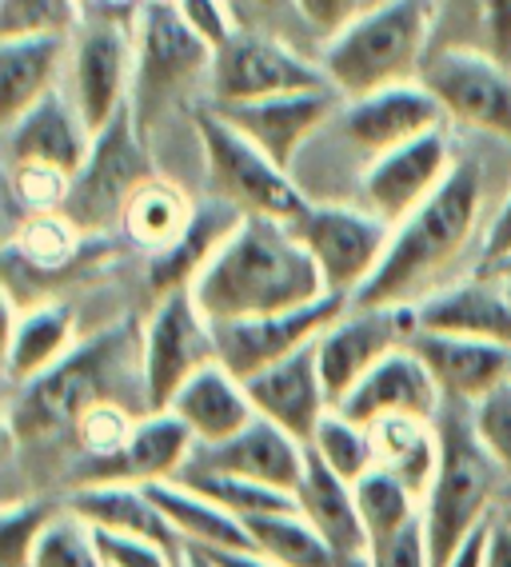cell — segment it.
Wrapping results in <instances>:
<instances>
[{
    "mask_svg": "<svg viewBox=\"0 0 511 567\" xmlns=\"http://www.w3.org/2000/svg\"><path fill=\"white\" fill-rule=\"evenodd\" d=\"M296 507L340 556V567H372V539L359 516L356 484L336 476L312 447H307L304 480L296 487Z\"/></svg>",
    "mask_w": 511,
    "mask_h": 567,
    "instance_id": "obj_23",
    "label": "cell"
},
{
    "mask_svg": "<svg viewBox=\"0 0 511 567\" xmlns=\"http://www.w3.org/2000/svg\"><path fill=\"white\" fill-rule=\"evenodd\" d=\"M69 37H17L0 41V121L12 124L17 116L44 101L56 89Z\"/></svg>",
    "mask_w": 511,
    "mask_h": 567,
    "instance_id": "obj_30",
    "label": "cell"
},
{
    "mask_svg": "<svg viewBox=\"0 0 511 567\" xmlns=\"http://www.w3.org/2000/svg\"><path fill=\"white\" fill-rule=\"evenodd\" d=\"M81 4H84V9H88V0H81Z\"/></svg>",
    "mask_w": 511,
    "mask_h": 567,
    "instance_id": "obj_55",
    "label": "cell"
},
{
    "mask_svg": "<svg viewBox=\"0 0 511 567\" xmlns=\"http://www.w3.org/2000/svg\"><path fill=\"white\" fill-rule=\"evenodd\" d=\"M255 4H277V0H255Z\"/></svg>",
    "mask_w": 511,
    "mask_h": 567,
    "instance_id": "obj_54",
    "label": "cell"
},
{
    "mask_svg": "<svg viewBox=\"0 0 511 567\" xmlns=\"http://www.w3.org/2000/svg\"><path fill=\"white\" fill-rule=\"evenodd\" d=\"M252 547L277 567H340V556L327 547V539L296 512L244 519Z\"/></svg>",
    "mask_w": 511,
    "mask_h": 567,
    "instance_id": "obj_36",
    "label": "cell"
},
{
    "mask_svg": "<svg viewBox=\"0 0 511 567\" xmlns=\"http://www.w3.org/2000/svg\"><path fill=\"white\" fill-rule=\"evenodd\" d=\"M431 49H480L511 64V0H440Z\"/></svg>",
    "mask_w": 511,
    "mask_h": 567,
    "instance_id": "obj_35",
    "label": "cell"
},
{
    "mask_svg": "<svg viewBox=\"0 0 511 567\" xmlns=\"http://www.w3.org/2000/svg\"><path fill=\"white\" fill-rule=\"evenodd\" d=\"M300 240L320 264L327 292L356 300L359 288L384 264L396 224L376 216L372 208H344V204H312L296 220Z\"/></svg>",
    "mask_w": 511,
    "mask_h": 567,
    "instance_id": "obj_10",
    "label": "cell"
},
{
    "mask_svg": "<svg viewBox=\"0 0 511 567\" xmlns=\"http://www.w3.org/2000/svg\"><path fill=\"white\" fill-rule=\"evenodd\" d=\"M140 344L144 364V395H148V412L173 404V395L192 380L200 368L216 364V328L200 305H196L192 288H176L164 292L156 312L148 316Z\"/></svg>",
    "mask_w": 511,
    "mask_h": 567,
    "instance_id": "obj_9",
    "label": "cell"
},
{
    "mask_svg": "<svg viewBox=\"0 0 511 567\" xmlns=\"http://www.w3.org/2000/svg\"><path fill=\"white\" fill-rule=\"evenodd\" d=\"M81 24V0H0V41H17V37H72Z\"/></svg>",
    "mask_w": 511,
    "mask_h": 567,
    "instance_id": "obj_41",
    "label": "cell"
},
{
    "mask_svg": "<svg viewBox=\"0 0 511 567\" xmlns=\"http://www.w3.org/2000/svg\"><path fill=\"white\" fill-rule=\"evenodd\" d=\"M471 427L511 484V380H503L500 388H491L471 404Z\"/></svg>",
    "mask_w": 511,
    "mask_h": 567,
    "instance_id": "obj_43",
    "label": "cell"
},
{
    "mask_svg": "<svg viewBox=\"0 0 511 567\" xmlns=\"http://www.w3.org/2000/svg\"><path fill=\"white\" fill-rule=\"evenodd\" d=\"M196 447V436L173 408L144 412L133 424V436L121 447V456L108 464H96V472L84 476V484L96 480H128V484H156V480L180 476Z\"/></svg>",
    "mask_w": 511,
    "mask_h": 567,
    "instance_id": "obj_26",
    "label": "cell"
},
{
    "mask_svg": "<svg viewBox=\"0 0 511 567\" xmlns=\"http://www.w3.org/2000/svg\"><path fill=\"white\" fill-rule=\"evenodd\" d=\"M144 336L133 324H121L113 332L96 336L93 344L72 348L61 364H52L44 375L17 388L12 400V432L21 436H56L76 432L81 415L104 400H121V388L128 372H144L140 364Z\"/></svg>",
    "mask_w": 511,
    "mask_h": 567,
    "instance_id": "obj_5",
    "label": "cell"
},
{
    "mask_svg": "<svg viewBox=\"0 0 511 567\" xmlns=\"http://www.w3.org/2000/svg\"><path fill=\"white\" fill-rule=\"evenodd\" d=\"M93 532L104 567H176V559H180L176 551L156 544V539L121 536V532H104V527H93Z\"/></svg>",
    "mask_w": 511,
    "mask_h": 567,
    "instance_id": "obj_46",
    "label": "cell"
},
{
    "mask_svg": "<svg viewBox=\"0 0 511 567\" xmlns=\"http://www.w3.org/2000/svg\"><path fill=\"white\" fill-rule=\"evenodd\" d=\"M180 484H188L192 492L208 496L212 504H220L225 512L240 519H255V516H277V512H296V496L292 492H280V487L255 484L244 476H228V472H208V467H180Z\"/></svg>",
    "mask_w": 511,
    "mask_h": 567,
    "instance_id": "obj_37",
    "label": "cell"
},
{
    "mask_svg": "<svg viewBox=\"0 0 511 567\" xmlns=\"http://www.w3.org/2000/svg\"><path fill=\"white\" fill-rule=\"evenodd\" d=\"M136 64L128 109L148 136L156 116L173 109L200 76H212L216 49L176 12L168 0H144L136 9Z\"/></svg>",
    "mask_w": 511,
    "mask_h": 567,
    "instance_id": "obj_6",
    "label": "cell"
},
{
    "mask_svg": "<svg viewBox=\"0 0 511 567\" xmlns=\"http://www.w3.org/2000/svg\"><path fill=\"white\" fill-rule=\"evenodd\" d=\"M364 4H368V0H292V9H296L316 32H324V37L344 29Z\"/></svg>",
    "mask_w": 511,
    "mask_h": 567,
    "instance_id": "obj_50",
    "label": "cell"
},
{
    "mask_svg": "<svg viewBox=\"0 0 511 567\" xmlns=\"http://www.w3.org/2000/svg\"><path fill=\"white\" fill-rule=\"evenodd\" d=\"M352 300L327 292L324 300L304 308H288V312H268V316H244V320H220L216 328V352L228 372L240 380L264 372V368L280 364L284 355L300 352L312 340H320L332 320H336Z\"/></svg>",
    "mask_w": 511,
    "mask_h": 567,
    "instance_id": "obj_14",
    "label": "cell"
},
{
    "mask_svg": "<svg viewBox=\"0 0 511 567\" xmlns=\"http://www.w3.org/2000/svg\"><path fill=\"white\" fill-rule=\"evenodd\" d=\"M372 567H431L428 532H424V512L408 527H399L396 536L372 547Z\"/></svg>",
    "mask_w": 511,
    "mask_h": 567,
    "instance_id": "obj_47",
    "label": "cell"
},
{
    "mask_svg": "<svg viewBox=\"0 0 511 567\" xmlns=\"http://www.w3.org/2000/svg\"><path fill=\"white\" fill-rule=\"evenodd\" d=\"M173 408L196 436V444H220V440L236 436L240 427L255 420V404L248 395V384L236 372H228L220 360L188 380L180 392L173 395Z\"/></svg>",
    "mask_w": 511,
    "mask_h": 567,
    "instance_id": "obj_28",
    "label": "cell"
},
{
    "mask_svg": "<svg viewBox=\"0 0 511 567\" xmlns=\"http://www.w3.org/2000/svg\"><path fill=\"white\" fill-rule=\"evenodd\" d=\"M448 121L440 109V101L431 96L419 81L392 84V89L368 92L356 101H344L336 112V128L348 144H356L364 156H384L399 144L416 141L424 132L440 128Z\"/></svg>",
    "mask_w": 511,
    "mask_h": 567,
    "instance_id": "obj_16",
    "label": "cell"
},
{
    "mask_svg": "<svg viewBox=\"0 0 511 567\" xmlns=\"http://www.w3.org/2000/svg\"><path fill=\"white\" fill-rule=\"evenodd\" d=\"M419 84L440 101L448 121L511 144V64L480 49H431Z\"/></svg>",
    "mask_w": 511,
    "mask_h": 567,
    "instance_id": "obj_11",
    "label": "cell"
},
{
    "mask_svg": "<svg viewBox=\"0 0 511 567\" xmlns=\"http://www.w3.org/2000/svg\"><path fill=\"white\" fill-rule=\"evenodd\" d=\"M436 432H440V464L424 496V532H428L431 567H448V559L496 516V496L508 476L476 436L471 404L444 400Z\"/></svg>",
    "mask_w": 511,
    "mask_h": 567,
    "instance_id": "obj_4",
    "label": "cell"
},
{
    "mask_svg": "<svg viewBox=\"0 0 511 567\" xmlns=\"http://www.w3.org/2000/svg\"><path fill=\"white\" fill-rule=\"evenodd\" d=\"M56 516V507L44 499H24V504L4 507V532H0V559L4 567H29L32 544L44 532V524Z\"/></svg>",
    "mask_w": 511,
    "mask_h": 567,
    "instance_id": "obj_44",
    "label": "cell"
},
{
    "mask_svg": "<svg viewBox=\"0 0 511 567\" xmlns=\"http://www.w3.org/2000/svg\"><path fill=\"white\" fill-rule=\"evenodd\" d=\"M340 104H344L340 89L324 84V89L284 92V96H268V101L216 104V112H220L232 128L244 132L255 148H264L277 164L292 168L300 148H304L324 124L336 121Z\"/></svg>",
    "mask_w": 511,
    "mask_h": 567,
    "instance_id": "obj_17",
    "label": "cell"
},
{
    "mask_svg": "<svg viewBox=\"0 0 511 567\" xmlns=\"http://www.w3.org/2000/svg\"><path fill=\"white\" fill-rule=\"evenodd\" d=\"M368 427H372V444H376V467L404 480L419 499L428 496L436 464H440V432H436V420L384 415V420H376Z\"/></svg>",
    "mask_w": 511,
    "mask_h": 567,
    "instance_id": "obj_33",
    "label": "cell"
},
{
    "mask_svg": "<svg viewBox=\"0 0 511 567\" xmlns=\"http://www.w3.org/2000/svg\"><path fill=\"white\" fill-rule=\"evenodd\" d=\"M185 567H216L205 551H196V547H185Z\"/></svg>",
    "mask_w": 511,
    "mask_h": 567,
    "instance_id": "obj_53",
    "label": "cell"
},
{
    "mask_svg": "<svg viewBox=\"0 0 511 567\" xmlns=\"http://www.w3.org/2000/svg\"><path fill=\"white\" fill-rule=\"evenodd\" d=\"M483 567H511V516L508 512H496V519H491Z\"/></svg>",
    "mask_w": 511,
    "mask_h": 567,
    "instance_id": "obj_51",
    "label": "cell"
},
{
    "mask_svg": "<svg viewBox=\"0 0 511 567\" xmlns=\"http://www.w3.org/2000/svg\"><path fill=\"white\" fill-rule=\"evenodd\" d=\"M244 384L255 404V415L280 424L284 432L304 440V444L316 436L320 420L332 412V395H327L324 375H320L316 340L307 348H300V352L284 355L280 364L248 375Z\"/></svg>",
    "mask_w": 511,
    "mask_h": 567,
    "instance_id": "obj_21",
    "label": "cell"
},
{
    "mask_svg": "<svg viewBox=\"0 0 511 567\" xmlns=\"http://www.w3.org/2000/svg\"><path fill=\"white\" fill-rule=\"evenodd\" d=\"M483 216V168L456 156L440 188L408 213L392 233L384 264L352 305H419L436 280L460 260Z\"/></svg>",
    "mask_w": 511,
    "mask_h": 567,
    "instance_id": "obj_2",
    "label": "cell"
},
{
    "mask_svg": "<svg viewBox=\"0 0 511 567\" xmlns=\"http://www.w3.org/2000/svg\"><path fill=\"white\" fill-rule=\"evenodd\" d=\"M511 264V193L503 196V204L491 216L488 233H483L480 244V272L500 276L503 268Z\"/></svg>",
    "mask_w": 511,
    "mask_h": 567,
    "instance_id": "obj_49",
    "label": "cell"
},
{
    "mask_svg": "<svg viewBox=\"0 0 511 567\" xmlns=\"http://www.w3.org/2000/svg\"><path fill=\"white\" fill-rule=\"evenodd\" d=\"M491 519H496V516H491ZM491 519L480 527V532H476V536L468 539V544L460 547V551H456V556L448 559V567H483V556H488V532H491Z\"/></svg>",
    "mask_w": 511,
    "mask_h": 567,
    "instance_id": "obj_52",
    "label": "cell"
},
{
    "mask_svg": "<svg viewBox=\"0 0 511 567\" xmlns=\"http://www.w3.org/2000/svg\"><path fill=\"white\" fill-rule=\"evenodd\" d=\"M408 344L428 364L444 400H456V404H476L491 388H500L503 380H511L508 344H491V340H471V336H451V332H419V328Z\"/></svg>",
    "mask_w": 511,
    "mask_h": 567,
    "instance_id": "obj_24",
    "label": "cell"
},
{
    "mask_svg": "<svg viewBox=\"0 0 511 567\" xmlns=\"http://www.w3.org/2000/svg\"><path fill=\"white\" fill-rule=\"evenodd\" d=\"M419 332H451L511 348V288L488 272L451 288H436L416 305Z\"/></svg>",
    "mask_w": 511,
    "mask_h": 567,
    "instance_id": "obj_25",
    "label": "cell"
},
{
    "mask_svg": "<svg viewBox=\"0 0 511 567\" xmlns=\"http://www.w3.org/2000/svg\"><path fill=\"white\" fill-rule=\"evenodd\" d=\"M29 567H104L93 524L76 516L69 504L56 507V516L44 524V532L32 544Z\"/></svg>",
    "mask_w": 511,
    "mask_h": 567,
    "instance_id": "obj_40",
    "label": "cell"
},
{
    "mask_svg": "<svg viewBox=\"0 0 511 567\" xmlns=\"http://www.w3.org/2000/svg\"><path fill=\"white\" fill-rule=\"evenodd\" d=\"M368 4H372V0H368Z\"/></svg>",
    "mask_w": 511,
    "mask_h": 567,
    "instance_id": "obj_58",
    "label": "cell"
},
{
    "mask_svg": "<svg viewBox=\"0 0 511 567\" xmlns=\"http://www.w3.org/2000/svg\"><path fill=\"white\" fill-rule=\"evenodd\" d=\"M153 492L156 507H160L168 524L176 527V536L185 539V547H212V551H255L248 524L232 512H225L220 504H212L208 496L192 492L180 480H156L144 484Z\"/></svg>",
    "mask_w": 511,
    "mask_h": 567,
    "instance_id": "obj_32",
    "label": "cell"
},
{
    "mask_svg": "<svg viewBox=\"0 0 511 567\" xmlns=\"http://www.w3.org/2000/svg\"><path fill=\"white\" fill-rule=\"evenodd\" d=\"M168 4H173V0H168Z\"/></svg>",
    "mask_w": 511,
    "mask_h": 567,
    "instance_id": "obj_57",
    "label": "cell"
},
{
    "mask_svg": "<svg viewBox=\"0 0 511 567\" xmlns=\"http://www.w3.org/2000/svg\"><path fill=\"white\" fill-rule=\"evenodd\" d=\"M188 464L208 467V472H228V476H244L296 496L307 464V444L292 436V432H284L280 424H272V420H264V415H255L252 424L240 427L236 436L220 440V444H196Z\"/></svg>",
    "mask_w": 511,
    "mask_h": 567,
    "instance_id": "obj_19",
    "label": "cell"
},
{
    "mask_svg": "<svg viewBox=\"0 0 511 567\" xmlns=\"http://www.w3.org/2000/svg\"><path fill=\"white\" fill-rule=\"evenodd\" d=\"M451 164H456V153H451L448 132L440 124V128L424 132V136L399 144V148H392V153L376 156L368 164L364 204L388 224H399L440 188V181L451 173Z\"/></svg>",
    "mask_w": 511,
    "mask_h": 567,
    "instance_id": "obj_18",
    "label": "cell"
},
{
    "mask_svg": "<svg viewBox=\"0 0 511 567\" xmlns=\"http://www.w3.org/2000/svg\"><path fill=\"white\" fill-rule=\"evenodd\" d=\"M9 181H12V196L29 213H61L72 188V176L61 173V168H52V164H12Z\"/></svg>",
    "mask_w": 511,
    "mask_h": 567,
    "instance_id": "obj_45",
    "label": "cell"
},
{
    "mask_svg": "<svg viewBox=\"0 0 511 567\" xmlns=\"http://www.w3.org/2000/svg\"><path fill=\"white\" fill-rule=\"evenodd\" d=\"M72 340H76L72 308L44 305L17 312L9 305V348H4L9 384L21 388L29 380H36V375H44L52 364H61L64 355L72 352Z\"/></svg>",
    "mask_w": 511,
    "mask_h": 567,
    "instance_id": "obj_31",
    "label": "cell"
},
{
    "mask_svg": "<svg viewBox=\"0 0 511 567\" xmlns=\"http://www.w3.org/2000/svg\"><path fill=\"white\" fill-rule=\"evenodd\" d=\"M503 512H508V516H511V507H503Z\"/></svg>",
    "mask_w": 511,
    "mask_h": 567,
    "instance_id": "obj_56",
    "label": "cell"
},
{
    "mask_svg": "<svg viewBox=\"0 0 511 567\" xmlns=\"http://www.w3.org/2000/svg\"><path fill=\"white\" fill-rule=\"evenodd\" d=\"M136 41L113 17L84 21L72 32V101L88 121V128L101 132L116 112L128 104L133 92Z\"/></svg>",
    "mask_w": 511,
    "mask_h": 567,
    "instance_id": "obj_15",
    "label": "cell"
},
{
    "mask_svg": "<svg viewBox=\"0 0 511 567\" xmlns=\"http://www.w3.org/2000/svg\"><path fill=\"white\" fill-rule=\"evenodd\" d=\"M332 84L324 69L304 61L292 44L268 37V32L236 29L212 61V101L216 104H244L268 101L284 92H307Z\"/></svg>",
    "mask_w": 511,
    "mask_h": 567,
    "instance_id": "obj_13",
    "label": "cell"
},
{
    "mask_svg": "<svg viewBox=\"0 0 511 567\" xmlns=\"http://www.w3.org/2000/svg\"><path fill=\"white\" fill-rule=\"evenodd\" d=\"M416 336V305H348L320 332V375L332 408L372 372L388 352Z\"/></svg>",
    "mask_w": 511,
    "mask_h": 567,
    "instance_id": "obj_12",
    "label": "cell"
},
{
    "mask_svg": "<svg viewBox=\"0 0 511 567\" xmlns=\"http://www.w3.org/2000/svg\"><path fill=\"white\" fill-rule=\"evenodd\" d=\"M336 408L344 415H352V420H359V424H376L384 415L436 420L444 408V392H440V384L431 380L428 364L416 355V348L404 344L384 355Z\"/></svg>",
    "mask_w": 511,
    "mask_h": 567,
    "instance_id": "obj_22",
    "label": "cell"
},
{
    "mask_svg": "<svg viewBox=\"0 0 511 567\" xmlns=\"http://www.w3.org/2000/svg\"><path fill=\"white\" fill-rule=\"evenodd\" d=\"M440 0H372L320 52V69L344 101L419 81L436 44Z\"/></svg>",
    "mask_w": 511,
    "mask_h": 567,
    "instance_id": "obj_3",
    "label": "cell"
},
{
    "mask_svg": "<svg viewBox=\"0 0 511 567\" xmlns=\"http://www.w3.org/2000/svg\"><path fill=\"white\" fill-rule=\"evenodd\" d=\"M96 132L81 116L72 96L52 89L44 101L32 104L24 116L4 124V164H52L61 173L76 176L93 153Z\"/></svg>",
    "mask_w": 511,
    "mask_h": 567,
    "instance_id": "obj_20",
    "label": "cell"
},
{
    "mask_svg": "<svg viewBox=\"0 0 511 567\" xmlns=\"http://www.w3.org/2000/svg\"><path fill=\"white\" fill-rule=\"evenodd\" d=\"M173 4H176V12H180L208 44H212V49H220V44L240 29L228 0H173Z\"/></svg>",
    "mask_w": 511,
    "mask_h": 567,
    "instance_id": "obj_48",
    "label": "cell"
},
{
    "mask_svg": "<svg viewBox=\"0 0 511 567\" xmlns=\"http://www.w3.org/2000/svg\"><path fill=\"white\" fill-rule=\"evenodd\" d=\"M356 504H359V516H364V527H368L372 547L384 544L388 536H396L399 527H408L424 512V499L404 480L384 472V467H372L368 476L359 480Z\"/></svg>",
    "mask_w": 511,
    "mask_h": 567,
    "instance_id": "obj_38",
    "label": "cell"
},
{
    "mask_svg": "<svg viewBox=\"0 0 511 567\" xmlns=\"http://www.w3.org/2000/svg\"><path fill=\"white\" fill-rule=\"evenodd\" d=\"M192 296L200 312L220 324L316 305L327 296V284L296 224L277 216H244L192 280Z\"/></svg>",
    "mask_w": 511,
    "mask_h": 567,
    "instance_id": "obj_1",
    "label": "cell"
},
{
    "mask_svg": "<svg viewBox=\"0 0 511 567\" xmlns=\"http://www.w3.org/2000/svg\"><path fill=\"white\" fill-rule=\"evenodd\" d=\"M153 176L156 164L148 153V136L136 124L133 109L124 104L113 121L96 132L93 153H88L81 173L72 176L69 200L61 213L76 228H104V224L121 220L128 196Z\"/></svg>",
    "mask_w": 511,
    "mask_h": 567,
    "instance_id": "obj_8",
    "label": "cell"
},
{
    "mask_svg": "<svg viewBox=\"0 0 511 567\" xmlns=\"http://www.w3.org/2000/svg\"><path fill=\"white\" fill-rule=\"evenodd\" d=\"M64 504L84 516L93 527H104V532H121V536H144L156 539L160 547L176 551L185 539L176 536V527L168 524L160 507H156L153 492L144 484H128V480H96V484H81L72 492Z\"/></svg>",
    "mask_w": 511,
    "mask_h": 567,
    "instance_id": "obj_27",
    "label": "cell"
},
{
    "mask_svg": "<svg viewBox=\"0 0 511 567\" xmlns=\"http://www.w3.org/2000/svg\"><path fill=\"white\" fill-rule=\"evenodd\" d=\"M76 224L64 213H32L29 224L21 228V236L12 240V248L36 268H56L76 252Z\"/></svg>",
    "mask_w": 511,
    "mask_h": 567,
    "instance_id": "obj_42",
    "label": "cell"
},
{
    "mask_svg": "<svg viewBox=\"0 0 511 567\" xmlns=\"http://www.w3.org/2000/svg\"><path fill=\"white\" fill-rule=\"evenodd\" d=\"M244 220V213L236 208V204L212 200L196 204V216L188 224V233L173 244V248H164L148 260V284H153L156 292H176V288H192V280L205 272V264L220 252V244L236 233V224Z\"/></svg>",
    "mask_w": 511,
    "mask_h": 567,
    "instance_id": "obj_29",
    "label": "cell"
},
{
    "mask_svg": "<svg viewBox=\"0 0 511 567\" xmlns=\"http://www.w3.org/2000/svg\"><path fill=\"white\" fill-rule=\"evenodd\" d=\"M307 447L324 460L336 476H344L348 484H359V480L368 476L372 467H376V444H372V427L344 415L340 408L320 420L316 436L307 440Z\"/></svg>",
    "mask_w": 511,
    "mask_h": 567,
    "instance_id": "obj_39",
    "label": "cell"
},
{
    "mask_svg": "<svg viewBox=\"0 0 511 567\" xmlns=\"http://www.w3.org/2000/svg\"><path fill=\"white\" fill-rule=\"evenodd\" d=\"M192 124L205 153L208 184L220 200L236 204L244 216H277L288 224H296L312 208L284 164L272 161L264 148H255L220 112H192Z\"/></svg>",
    "mask_w": 511,
    "mask_h": 567,
    "instance_id": "obj_7",
    "label": "cell"
},
{
    "mask_svg": "<svg viewBox=\"0 0 511 567\" xmlns=\"http://www.w3.org/2000/svg\"><path fill=\"white\" fill-rule=\"evenodd\" d=\"M196 216V204L188 200V193L180 184L164 181L160 173L153 181H144L128 204H124V233L128 240L140 244L144 252H164V248H173L180 236L188 233V224Z\"/></svg>",
    "mask_w": 511,
    "mask_h": 567,
    "instance_id": "obj_34",
    "label": "cell"
}]
</instances>
